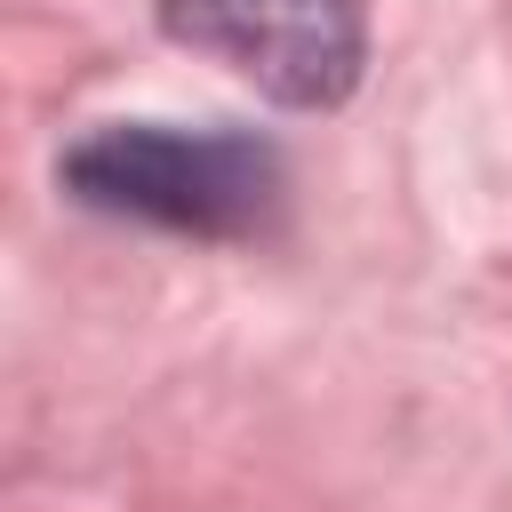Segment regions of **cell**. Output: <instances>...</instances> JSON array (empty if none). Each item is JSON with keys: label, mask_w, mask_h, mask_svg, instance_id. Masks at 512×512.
Masks as SVG:
<instances>
[{"label": "cell", "mask_w": 512, "mask_h": 512, "mask_svg": "<svg viewBox=\"0 0 512 512\" xmlns=\"http://www.w3.org/2000/svg\"><path fill=\"white\" fill-rule=\"evenodd\" d=\"M56 184L96 216L176 240H264L288 216V152L224 120H104L56 152Z\"/></svg>", "instance_id": "cell-1"}, {"label": "cell", "mask_w": 512, "mask_h": 512, "mask_svg": "<svg viewBox=\"0 0 512 512\" xmlns=\"http://www.w3.org/2000/svg\"><path fill=\"white\" fill-rule=\"evenodd\" d=\"M152 16L288 112H336L368 72V0H152Z\"/></svg>", "instance_id": "cell-2"}]
</instances>
